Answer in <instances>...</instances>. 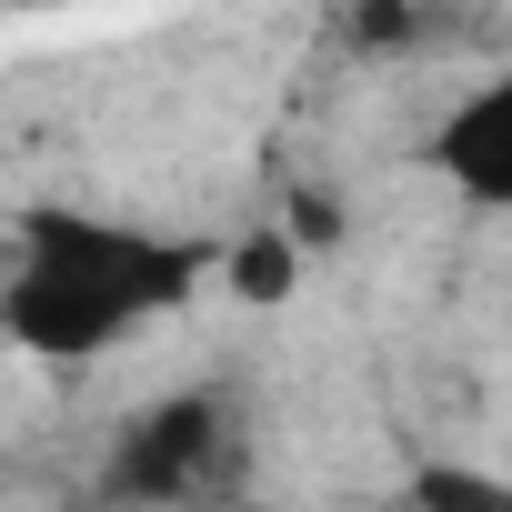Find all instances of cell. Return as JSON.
<instances>
[{
    "instance_id": "obj_1",
    "label": "cell",
    "mask_w": 512,
    "mask_h": 512,
    "mask_svg": "<svg viewBox=\"0 0 512 512\" xmlns=\"http://www.w3.org/2000/svg\"><path fill=\"white\" fill-rule=\"evenodd\" d=\"M211 272V241L111 221V211H31L11 282H0V332L31 362H101L141 322H171Z\"/></svg>"
},
{
    "instance_id": "obj_2",
    "label": "cell",
    "mask_w": 512,
    "mask_h": 512,
    "mask_svg": "<svg viewBox=\"0 0 512 512\" xmlns=\"http://www.w3.org/2000/svg\"><path fill=\"white\" fill-rule=\"evenodd\" d=\"M211 462H221V402L211 392H171L141 422H121V442L101 462V492L111 502H181Z\"/></svg>"
},
{
    "instance_id": "obj_3",
    "label": "cell",
    "mask_w": 512,
    "mask_h": 512,
    "mask_svg": "<svg viewBox=\"0 0 512 512\" xmlns=\"http://www.w3.org/2000/svg\"><path fill=\"white\" fill-rule=\"evenodd\" d=\"M432 161H442V181H452L462 201L512 211V71H502V81H482V91H462V101L442 111Z\"/></svg>"
},
{
    "instance_id": "obj_4",
    "label": "cell",
    "mask_w": 512,
    "mask_h": 512,
    "mask_svg": "<svg viewBox=\"0 0 512 512\" xmlns=\"http://www.w3.org/2000/svg\"><path fill=\"white\" fill-rule=\"evenodd\" d=\"M402 512H512V482L482 462H412Z\"/></svg>"
},
{
    "instance_id": "obj_5",
    "label": "cell",
    "mask_w": 512,
    "mask_h": 512,
    "mask_svg": "<svg viewBox=\"0 0 512 512\" xmlns=\"http://www.w3.org/2000/svg\"><path fill=\"white\" fill-rule=\"evenodd\" d=\"M221 272H231V292H241V302H282V292H292V272H302V241H292V231H251Z\"/></svg>"
},
{
    "instance_id": "obj_6",
    "label": "cell",
    "mask_w": 512,
    "mask_h": 512,
    "mask_svg": "<svg viewBox=\"0 0 512 512\" xmlns=\"http://www.w3.org/2000/svg\"><path fill=\"white\" fill-rule=\"evenodd\" d=\"M352 21H362V41H392V31H402V0H362Z\"/></svg>"
}]
</instances>
